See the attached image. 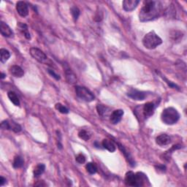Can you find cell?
<instances>
[{
    "label": "cell",
    "instance_id": "cell-18",
    "mask_svg": "<svg viewBox=\"0 0 187 187\" xmlns=\"http://www.w3.org/2000/svg\"><path fill=\"white\" fill-rule=\"evenodd\" d=\"M45 170V166L43 164H39L35 167L33 173H34L35 177H39L40 175H41L44 173V171Z\"/></svg>",
    "mask_w": 187,
    "mask_h": 187
},
{
    "label": "cell",
    "instance_id": "cell-16",
    "mask_svg": "<svg viewBox=\"0 0 187 187\" xmlns=\"http://www.w3.org/2000/svg\"><path fill=\"white\" fill-rule=\"evenodd\" d=\"M102 146L104 148H105L110 152L113 153L115 151V146L113 144V142L108 139H104L102 141Z\"/></svg>",
    "mask_w": 187,
    "mask_h": 187
},
{
    "label": "cell",
    "instance_id": "cell-17",
    "mask_svg": "<svg viewBox=\"0 0 187 187\" xmlns=\"http://www.w3.org/2000/svg\"><path fill=\"white\" fill-rule=\"evenodd\" d=\"M18 28L19 29L20 31L23 33L24 36L27 40H30L31 39V35H30V33L28 31V26L26 24H23V23H19L18 24Z\"/></svg>",
    "mask_w": 187,
    "mask_h": 187
},
{
    "label": "cell",
    "instance_id": "cell-27",
    "mask_svg": "<svg viewBox=\"0 0 187 187\" xmlns=\"http://www.w3.org/2000/svg\"><path fill=\"white\" fill-rule=\"evenodd\" d=\"M70 11H71V14L72 15V18L73 19H74V21H77V19H78L79 15H80V10L78 8H77V7H72V8H71L70 9Z\"/></svg>",
    "mask_w": 187,
    "mask_h": 187
},
{
    "label": "cell",
    "instance_id": "cell-10",
    "mask_svg": "<svg viewBox=\"0 0 187 187\" xmlns=\"http://www.w3.org/2000/svg\"><path fill=\"white\" fill-rule=\"evenodd\" d=\"M124 113V110H121V109L113 111V112L111 113L110 118V121L111 123L113 124H117L118 123H119V122L121 121Z\"/></svg>",
    "mask_w": 187,
    "mask_h": 187
},
{
    "label": "cell",
    "instance_id": "cell-11",
    "mask_svg": "<svg viewBox=\"0 0 187 187\" xmlns=\"http://www.w3.org/2000/svg\"><path fill=\"white\" fill-rule=\"evenodd\" d=\"M154 104L152 103V102H147V103L145 104L143 108H142L144 116L146 118L151 116L154 113Z\"/></svg>",
    "mask_w": 187,
    "mask_h": 187
},
{
    "label": "cell",
    "instance_id": "cell-3",
    "mask_svg": "<svg viewBox=\"0 0 187 187\" xmlns=\"http://www.w3.org/2000/svg\"><path fill=\"white\" fill-rule=\"evenodd\" d=\"M162 43V40L153 31L146 34L142 39V44H143L145 48L149 49V50L156 48L157 46L161 45Z\"/></svg>",
    "mask_w": 187,
    "mask_h": 187
},
{
    "label": "cell",
    "instance_id": "cell-33",
    "mask_svg": "<svg viewBox=\"0 0 187 187\" xmlns=\"http://www.w3.org/2000/svg\"><path fill=\"white\" fill-rule=\"evenodd\" d=\"M1 75H2V76H1V78H2V79H3V78H4V77H5V76H6V75L4 74V73H2V74H1Z\"/></svg>",
    "mask_w": 187,
    "mask_h": 187
},
{
    "label": "cell",
    "instance_id": "cell-24",
    "mask_svg": "<svg viewBox=\"0 0 187 187\" xmlns=\"http://www.w3.org/2000/svg\"><path fill=\"white\" fill-rule=\"evenodd\" d=\"M86 170L88 173L90 174H95L97 171V167L94 163H92V162H88V163L86 164Z\"/></svg>",
    "mask_w": 187,
    "mask_h": 187
},
{
    "label": "cell",
    "instance_id": "cell-25",
    "mask_svg": "<svg viewBox=\"0 0 187 187\" xmlns=\"http://www.w3.org/2000/svg\"><path fill=\"white\" fill-rule=\"evenodd\" d=\"M119 148L121 149V151H122V153H124V155H125V157H126V159H127V160H128V162H130V164H132V165L133 166L134 165V162H133V159H132V158L130 157V153H129V152H127V151H126V149L124 148L123 146H121V145H120V144H119Z\"/></svg>",
    "mask_w": 187,
    "mask_h": 187
},
{
    "label": "cell",
    "instance_id": "cell-21",
    "mask_svg": "<svg viewBox=\"0 0 187 187\" xmlns=\"http://www.w3.org/2000/svg\"><path fill=\"white\" fill-rule=\"evenodd\" d=\"M97 110L98 114H99L100 116H104L108 114L109 108L108 107L103 105V104H98L97 106Z\"/></svg>",
    "mask_w": 187,
    "mask_h": 187
},
{
    "label": "cell",
    "instance_id": "cell-29",
    "mask_svg": "<svg viewBox=\"0 0 187 187\" xmlns=\"http://www.w3.org/2000/svg\"><path fill=\"white\" fill-rule=\"evenodd\" d=\"M75 160H76L77 162H78L79 164H84L86 162V157L82 153H80L75 158Z\"/></svg>",
    "mask_w": 187,
    "mask_h": 187
},
{
    "label": "cell",
    "instance_id": "cell-28",
    "mask_svg": "<svg viewBox=\"0 0 187 187\" xmlns=\"http://www.w3.org/2000/svg\"><path fill=\"white\" fill-rule=\"evenodd\" d=\"M78 136L81 139L85 140V141H87L90 139V135L88 132H86V130H81L78 133Z\"/></svg>",
    "mask_w": 187,
    "mask_h": 187
},
{
    "label": "cell",
    "instance_id": "cell-30",
    "mask_svg": "<svg viewBox=\"0 0 187 187\" xmlns=\"http://www.w3.org/2000/svg\"><path fill=\"white\" fill-rule=\"evenodd\" d=\"M1 127H2V129H3V130H9V121L8 120H4V121L2 122Z\"/></svg>",
    "mask_w": 187,
    "mask_h": 187
},
{
    "label": "cell",
    "instance_id": "cell-13",
    "mask_svg": "<svg viewBox=\"0 0 187 187\" xmlns=\"http://www.w3.org/2000/svg\"><path fill=\"white\" fill-rule=\"evenodd\" d=\"M156 142H157V144L159 145V146H168L171 142V139L170 136H168V135L166 134H162L160 135L159 136H158L156 139Z\"/></svg>",
    "mask_w": 187,
    "mask_h": 187
},
{
    "label": "cell",
    "instance_id": "cell-22",
    "mask_svg": "<svg viewBox=\"0 0 187 187\" xmlns=\"http://www.w3.org/2000/svg\"><path fill=\"white\" fill-rule=\"evenodd\" d=\"M9 130H12L16 133L20 132L21 131V126L15 121H9Z\"/></svg>",
    "mask_w": 187,
    "mask_h": 187
},
{
    "label": "cell",
    "instance_id": "cell-31",
    "mask_svg": "<svg viewBox=\"0 0 187 187\" xmlns=\"http://www.w3.org/2000/svg\"><path fill=\"white\" fill-rule=\"evenodd\" d=\"M48 73H49V74H50L51 75H52V77H54V78H55L56 80H57V81H59V80H60V76H59V75L56 74V72H54V71H53V70H48Z\"/></svg>",
    "mask_w": 187,
    "mask_h": 187
},
{
    "label": "cell",
    "instance_id": "cell-8",
    "mask_svg": "<svg viewBox=\"0 0 187 187\" xmlns=\"http://www.w3.org/2000/svg\"><path fill=\"white\" fill-rule=\"evenodd\" d=\"M139 2L137 0H124L122 3L123 9L126 12H131L137 8Z\"/></svg>",
    "mask_w": 187,
    "mask_h": 187
},
{
    "label": "cell",
    "instance_id": "cell-12",
    "mask_svg": "<svg viewBox=\"0 0 187 187\" xmlns=\"http://www.w3.org/2000/svg\"><path fill=\"white\" fill-rule=\"evenodd\" d=\"M0 30H1L2 35H3L4 37H12L13 36V32L12 29L8 24L4 23L3 21H1V24H0Z\"/></svg>",
    "mask_w": 187,
    "mask_h": 187
},
{
    "label": "cell",
    "instance_id": "cell-4",
    "mask_svg": "<svg viewBox=\"0 0 187 187\" xmlns=\"http://www.w3.org/2000/svg\"><path fill=\"white\" fill-rule=\"evenodd\" d=\"M75 92L77 97L80 99L83 100L85 102H92L93 100H94L95 97L93 94V93L86 88V87H83V86H76L75 87Z\"/></svg>",
    "mask_w": 187,
    "mask_h": 187
},
{
    "label": "cell",
    "instance_id": "cell-23",
    "mask_svg": "<svg viewBox=\"0 0 187 187\" xmlns=\"http://www.w3.org/2000/svg\"><path fill=\"white\" fill-rule=\"evenodd\" d=\"M24 159H22L21 157L18 156V157H15L14 158V161H13V168L15 169L21 168V167L24 165Z\"/></svg>",
    "mask_w": 187,
    "mask_h": 187
},
{
    "label": "cell",
    "instance_id": "cell-14",
    "mask_svg": "<svg viewBox=\"0 0 187 187\" xmlns=\"http://www.w3.org/2000/svg\"><path fill=\"white\" fill-rule=\"evenodd\" d=\"M10 72L12 75L15 77H22L24 75V71L23 69L18 65H13L11 67Z\"/></svg>",
    "mask_w": 187,
    "mask_h": 187
},
{
    "label": "cell",
    "instance_id": "cell-32",
    "mask_svg": "<svg viewBox=\"0 0 187 187\" xmlns=\"http://www.w3.org/2000/svg\"><path fill=\"white\" fill-rule=\"evenodd\" d=\"M5 183H6V179L2 176L0 177V186H4V184Z\"/></svg>",
    "mask_w": 187,
    "mask_h": 187
},
{
    "label": "cell",
    "instance_id": "cell-20",
    "mask_svg": "<svg viewBox=\"0 0 187 187\" xmlns=\"http://www.w3.org/2000/svg\"><path fill=\"white\" fill-rule=\"evenodd\" d=\"M8 96L10 101L12 102L15 106H20V101L16 94L13 92H8Z\"/></svg>",
    "mask_w": 187,
    "mask_h": 187
},
{
    "label": "cell",
    "instance_id": "cell-6",
    "mask_svg": "<svg viewBox=\"0 0 187 187\" xmlns=\"http://www.w3.org/2000/svg\"><path fill=\"white\" fill-rule=\"evenodd\" d=\"M127 96L134 100H137V101H142V100H144L146 99V93L143 92H140V91L136 89L130 90V92H128Z\"/></svg>",
    "mask_w": 187,
    "mask_h": 187
},
{
    "label": "cell",
    "instance_id": "cell-15",
    "mask_svg": "<svg viewBox=\"0 0 187 187\" xmlns=\"http://www.w3.org/2000/svg\"><path fill=\"white\" fill-rule=\"evenodd\" d=\"M65 76H66V81L68 83L74 84L77 82V76L72 70L70 69L65 70Z\"/></svg>",
    "mask_w": 187,
    "mask_h": 187
},
{
    "label": "cell",
    "instance_id": "cell-19",
    "mask_svg": "<svg viewBox=\"0 0 187 187\" xmlns=\"http://www.w3.org/2000/svg\"><path fill=\"white\" fill-rule=\"evenodd\" d=\"M10 53L8 50L4 48H2L0 50V60H1V62H2V63H5L10 59Z\"/></svg>",
    "mask_w": 187,
    "mask_h": 187
},
{
    "label": "cell",
    "instance_id": "cell-26",
    "mask_svg": "<svg viewBox=\"0 0 187 187\" xmlns=\"http://www.w3.org/2000/svg\"><path fill=\"white\" fill-rule=\"evenodd\" d=\"M55 108L57 110H59L61 113H63V114H67L69 113V109L65 107L63 104H61V103H57L55 105Z\"/></svg>",
    "mask_w": 187,
    "mask_h": 187
},
{
    "label": "cell",
    "instance_id": "cell-1",
    "mask_svg": "<svg viewBox=\"0 0 187 187\" xmlns=\"http://www.w3.org/2000/svg\"><path fill=\"white\" fill-rule=\"evenodd\" d=\"M162 11L161 2L158 1H146L142 7L139 14L140 21L146 22L159 17Z\"/></svg>",
    "mask_w": 187,
    "mask_h": 187
},
{
    "label": "cell",
    "instance_id": "cell-5",
    "mask_svg": "<svg viewBox=\"0 0 187 187\" xmlns=\"http://www.w3.org/2000/svg\"><path fill=\"white\" fill-rule=\"evenodd\" d=\"M30 54L34 58L35 60H37V61L40 62V63H47L48 61V58L47 57L45 53L40 50L37 48H32L30 49Z\"/></svg>",
    "mask_w": 187,
    "mask_h": 187
},
{
    "label": "cell",
    "instance_id": "cell-2",
    "mask_svg": "<svg viewBox=\"0 0 187 187\" xmlns=\"http://www.w3.org/2000/svg\"><path fill=\"white\" fill-rule=\"evenodd\" d=\"M162 121L167 125H173L176 124L180 119V114L174 108L164 109L161 115Z\"/></svg>",
    "mask_w": 187,
    "mask_h": 187
},
{
    "label": "cell",
    "instance_id": "cell-9",
    "mask_svg": "<svg viewBox=\"0 0 187 187\" xmlns=\"http://www.w3.org/2000/svg\"><path fill=\"white\" fill-rule=\"evenodd\" d=\"M125 184L127 186H137V179L136 174L132 172V171H129L126 173L125 175Z\"/></svg>",
    "mask_w": 187,
    "mask_h": 187
},
{
    "label": "cell",
    "instance_id": "cell-7",
    "mask_svg": "<svg viewBox=\"0 0 187 187\" xmlns=\"http://www.w3.org/2000/svg\"><path fill=\"white\" fill-rule=\"evenodd\" d=\"M16 10L21 17H26L29 14L28 6L24 2L19 1L16 4Z\"/></svg>",
    "mask_w": 187,
    "mask_h": 187
}]
</instances>
